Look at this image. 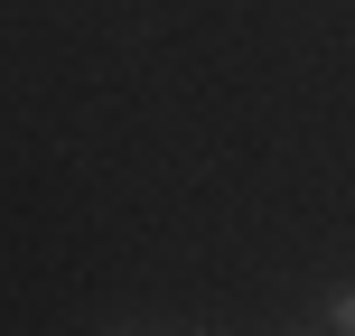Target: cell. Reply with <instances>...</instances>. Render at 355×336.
Listing matches in <instances>:
<instances>
[{"instance_id":"obj_1","label":"cell","mask_w":355,"mask_h":336,"mask_svg":"<svg viewBox=\"0 0 355 336\" xmlns=\"http://www.w3.org/2000/svg\"><path fill=\"white\" fill-rule=\"evenodd\" d=\"M318 327H337V336H355V281H346V290H327V299H318Z\"/></svg>"}]
</instances>
